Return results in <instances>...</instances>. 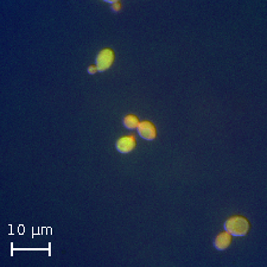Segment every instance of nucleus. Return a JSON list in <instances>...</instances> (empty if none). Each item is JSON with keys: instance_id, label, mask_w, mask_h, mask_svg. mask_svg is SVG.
<instances>
[{"instance_id": "nucleus-7", "label": "nucleus", "mask_w": 267, "mask_h": 267, "mask_svg": "<svg viewBox=\"0 0 267 267\" xmlns=\"http://www.w3.org/2000/svg\"><path fill=\"white\" fill-rule=\"evenodd\" d=\"M122 9V4L120 2H114L113 4H111V10H112V12L113 13H119L121 11Z\"/></svg>"}, {"instance_id": "nucleus-5", "label": "nucleus", "mask_w": 267, "mask_h": 267, "mask_svg": "<svg viewBox=\"0 0 267 267\" xmlns=\"http://www.w3.org/2000/svg\"><path fill=\"white\" fill-rule=\"evenodd\" d=\"M234 240V236L232 234H229L227 230H222L218 235L214 237V247L216 251L223 252L232 246Z\"/></svg>"}, {"instance_id": "nucleus-8", "label": "nucleus", "mask_w": 267, "mask_h": 267, "mask_svg": "<svg viewBox=\"0 0 267 267\" xmlns=\"http://www.w3.org/2000/svg\"><path fill=\"white\" fill-rule=\"evenodd\" d=\"M87 73L89 75H95L96 73H99V70H97V67H96L95 63L90 64V66L87 68Z\"/></svg>"}, {"instance_id": "nucleus-2", "label": "nucleus", "mask_w": 267, "mask_h": 267, "mask_svg": "<svg viewBox=\"0 0 267 267\" xmlns=\"http://www.w3.org/2000/svg\"><path fill=\"white\" fill-rule=\"evenodd\" d=\"M115 61V51L112 48H103L96 54L95 64L99 73H104L113 66Z\"/></svg>"}, {"instance_id": "nucleus-1", "label": "nucleus", "mask_w": 267, "mask_h": 267, "mask_svg": "<svg viewBox=\"0 0 267 267\" xmlns=\"http://www.w3.org/2000/svg\"><path fill=\"white\" fill-rule=\"evenodd\" d=\"M223 227H225V230H227L229 234L237 237L246 236L252 229L250 220H248L246 216L240 214H234L229 216L225 221V223H223Z\"/></svg>"}, {"instance_id": "nucleus-6", "label": "nucleus", "mask_w": 267, "mask_h": 267, "mask_svg": "<svg viewBox=\"0 0 267 267\" xmlns=\"http://www.w3.org/2000/svg\"><path fill=\"white\" fill-rule=\"evenodd\" d=\"M139 124H140V120L138 115L133 113H129L122 118V126H124L126 129H128V131H135V129H137V127H138Z\"/></svg>"}, {"instance_id": "nucleus-3", "label": "nucleus", "mask_w": 267, "mask_h": 267, "mask_svg": "<svg viewBox=\"0 0 267 267\" xmlns=\"http://www.w3.org/2000/svg\"><path fill=\"white\" fill-rule=\"evenodd\" d=\"M136 131L138 133L140 138L149 140V142H153V140H156L158 137L157 126L151 120L140 121V124L138 125V127H137Z\"/></svg>"}, {"instance_id": "nucleus-4", "label": "nucleus", "mask_w": 267, "mask_h": 267, "mask_svg": "<svg viewBox=\"0 0 267 267\" xmlns=\"http://www.w3.org/2000/svg\"><path fill=\"white\" fill-rule=\"evenodd\" d=\"M137 147V139L133 135L121 136L117 142H115V150L121 154H128L132 151H135Z\"/></svg>"}]
</instances>
